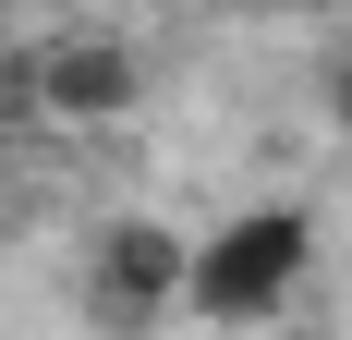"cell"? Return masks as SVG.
<instances>
[{"label":"cell","mask_w":352,"mask_h":340,"mask_svg":"<svg viewBox=\"0 0 352 340\" xmlns=\"http://www.w3.org/2000/svg\"><path fill=\"white\" fill-rule=\"evenodd\" d=\"M316 268V219L304 206H243V219H219L195 243V279H182V304L207 316V328H255V316H280Z\"/></svg>","instance_id":"1"},{"label":"cell","mask_w":352,"mask_h":340,"mask_svg":"<svg viewBox=\"0 0 352 340\" xmlns=\"http://www.w3.org/2000/svg\"><path fill=\"white\" fill-rule=\"evenodd\" d=\"M182 279H195V243L158 231V219H122V231H98V328H146L158 304H182Z\"/></svg>","instance_id":"2"},{"label":"cell","mask_w":352,"mask_h":340,"mask_svg":"<svg viewBox=\"0 0 352 340\" xmlns=\"http://www.w3.org/2000/svg\"><path fill=\"white\" fill-rule=\"evenodd\" d=\"M49 98H73V109H122V98H134V73L109 61V49H61V61H49Z\"/></svg>","instance_id":"3"},{"label":"cell","mask_w":352,"mask_h":340,"mask_svg":"<svg viewBox=\"0 0 352 340\" xmlns=\"http://www.w3.org/2000/svg\"><path fill=\"white\" fill-rule=\"evenodd\" d=\"M255 12H316V0H255Z\"/></svg>","instance_id":"4"}]
</instances>
